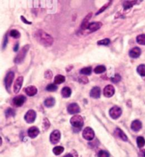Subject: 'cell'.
Returning <instances> with one entry per match:
<instances>
[{
  "label": "cell",
  "instance_id": "cell-1",
  "mask_svg": "<svg viewBox=\"0 0 145 157\" xmlns=\"http://www.w3.org/2000/svg\"><path fill=\"white\" fill-rule=\"evenodd\" d=\"M35 37L39 43L46 47L51 46L53 43V37L43 30H37L35 33Z\"/></svg>",
  "mask_w": 145,
  "mask_h": 157
},
{
  "label": "cell",
  "instance_id": "cell-2",
  "mask_svg": "<svg viewBox=\"0 0 145 157\" xmlns=\"http://www.w3.org/2000/svg\"><path fill=\"white\" fill-rule=\"evenodd\" d=\"M29 47L30 46L28 45H26L24 47H23V48L21 49V51L18 52V55H16V57L14 59V62L16 64H21V62L24 61V58H25L27 52H28L29 50Z\"/></svg>",
  "mask_w": 145,
  "mask_h": 157
},
{
  "label": "cell",
  "instance_id": "cell-3",
  "mask_svg": "<svg viewBox=\"0 0 145 157\" xmlns=\"http://www.w3.org/2000/svg\"><path fill=\"white\" fill-rule=\"evenodd\" d=\"M71 125L76 128H80L84 125V119L80 115H74L70 120Z\"/></svg>",
  "mask_w": 145,
  "mask_h": 157
},
{
  "label": "cell",
  "instance_id": "cell-4",
  "mask_svg": "<svg viewBox=\"0 0 145 157\" xmlns=\"http://www.w3.org/2000/svg\"><path fill=\"white\" fill-rule=\"evenodd\" d=\"M109 115L113 119H117L122 115V109L118 106H113L110 109Z\"/></svg>",
  "mask_w": 145,
  "mask_h": 157
},
{
  "label": "cell",
  "instance_id": "cell-5",
  "mask_svg": "<svg viewBox=\"0 0 145 157\" xmlns=\"http://www.w3.org/2000/svg\"><path fill=\"white\" fill-rule=\"evenodd\" d=\"M82 135H83V137L85 139L90 141L94 139V137H95V133H94V131L93 130L92 128L87 127L84 130Z\"/></svg>",
  "mask_w": 145,
  "mask_h": 157
},
{
  "label": "cell",
  "instance_id": "cell-6",
  "mask_svg": "<svg viewBox=\"0 0 145 157\" xmlns=\"http://www.w3.org/2000/svg\"><path fill=\"white\" fill-rule=\"evenodd\" d=\"M36 118V113L33 110H29L25 114L24 119L28 123H33Z\"/></svg>",
  "mask_w": 145,
  "mask_h": 157
},
{
  "label": "cell",
  "instance_id": "cell-7",
  "mask_svg": "<svg viewBox=\"0 0 145 157\" xmlns=\"http://www.w3.org/2000/svg\"><path fill=\"white\" fill-rule=\"evenodd\" d=\"M60 137H61V134L59 130H54L53 132L51 133L50 137V142H51L53 144H57L58 142H59L60 140Z\"/></svg>",
  "mask_w": 145,
  "mask_h": 157
},
{
  "label": "cell",
  "instance_id": "cell-8",
  "mask_svg": "<svg viewBox=\"0 0 145 157\" xmlns=\"http://www.w3.org/2000/svg\"><path fill=\"white\" fill-rule=\"evenodd\" d=\"M26 101V98L23 95H18L13 99V104L16 107H21Z\"/></svg>",
  "mask_w": 145,
  "mask_h": 157
},
{
  "label": "cell",
  "instance_id": "cell-9",
  "mask_svg": "<svg viewBox=\"0 0 145 157\" xmlns=\"http://www.w3.org/2000/svg\"><path fill=\"white\" fill-rule=\"evenodd\" d=\"M14 78V73L13 72H9L6 75L5 79H4V84L5 86L7 89L11 87V83L13 82V80Z\"/></svg>",
  "mask_w": 145,
  "mask_h": 157
},
{
  "label": "cell",
  "instance_id": "cell-10",
  "mask_svg": "<svg viewBox=\"0 0 145 157\" xmlns=\"http://www.w3.org/2000/svg\"><path fill=\"white\" fill-rule=\"evenodd\" d=\"M23 82H24V77H18L17 79L15 81L14 84V91L15 94H18L21 90Z\"/></svg>",
  "mask_w": 145,
  "mask_h": 157
},
{
  "label": "cell",
  "instance_id": "cell-11",
  "mask_svg": "<svg viewBox=\"0 0 145 157\" xmlns=\"http://www.w3.org/2000/svg\"><path fill=\"white\" fill-rule=\"evenodd\" d=\"M115 94V88L112 85H108L104 88L103 95L107 98H111Z\"/></svg>",
  "mask_w": 145,
  "mask_h": 157
},
{
  "label": "cell",
  "instance_id": "cell-12",
  "mask_svg": "<svg viewBox=\"0 0 145 157\" xmlns=\"http://www.w3.org/2000/svg\"><path fill=\"white\" fill-rule=\"evenodd\" d=\"M67 111L69 114H76L80 112V108H79V105L76 103H72V104H69L67 107Z\"/></svg>",
  "mask_w": 145,
  "mask_h": 157
},
{
  "label": "cell",
  "instance_id": "cell-13",
  "mask_svg": "<svg viewBox=\"0 0 145 157\" xmlns=\"http://www.w3.org/2000/svg\"><path fill=\"white\" fill-rule=\"evenodd\" d=\"M141 49L138 47H134L130 50L129 55L132 58H137L141 55Z\"/></svg>",
  "mask_w": 145,
  "mask_h": 157
},
{
  "label": "cell",
  "instance_id": "cell-14",
  "mask_svg": "<svg viewBox=\"0 0 145 157\" xmlns=\"http://www.w3.org/2000/svg\"><path fill=\"white\" fill-rule=\"evenodd\" d=\"M91 16H92V13H89V14H88V15L84 18L83 21H82V25H81V28H82V30H88V26H89L90 24L89 20L91 19Z\"/></svg>",
  "mask_w": 145,
  "mask_h": 157
},
{
  "label": "cell",
  "instance_id": "cell-15",
  "mask_svg": "<svg viewBox=\"0 0 145 157\" xmlns=\"http://www.w3.org/2000/svg\"><path fill=\"white\" fill-rule=\"evenodd\" d=\"M101 88L98 86H95L90 91V96L93 98H98L101 96Z\"/></svg>",
  "mask_w": 145,
  "mask_h": 157
},
{
  "label": "cell",
  "instance_id": "cell-16",
  "mask_svg": "<svg viewBox=\"0 0 145 157\" xmlns=\"http://www.w3.org/2000/svg\"><path fill=\"white\" fill-rule=\"evenodd\" d=\"M103 26L102 23L101 22H93L91 23L88 26V30H89V32H94L96 30H98V29H100L101 28V26Z\"/></svg>",
  "mask_w": 145,
  "mask_h": 157
},
{
  "label": "cell",
  "instance_id": "cell-17",
  "mask_svg": "<svg viewBox=\"0 0 145 157\" xmlns=\"http://www.w3.org/2000/svg\"><path fill=\"white\" fill-rule=\"evenodd\" d=\"M38 92V89L34 86H29L26 87L25 89V93L28 96H33L36 95Z\"/></svg>",
  "mask_w": 145,
  "mask_h": 157
},
{
  "label": "cell",
  "instance_id": "cell-18",
  "mask_svg": "<svg viewBox=\"0 0 145 157\" xmlns=\"http://www.w3.org/2000/svg\"><path fill=\"white\" fill-rule=\"evenodd\" d=\"M40 133V130L37 127H31L28 129V135L30 138H35Z\"/></svg>",
  "mask_w": 145,
  "mask_h": 157
},
{
  "label": "cell",
  "instance_id": "cell-19",
  "mask_svg": "<svg viewBox=\"0 0 145 157\" xmlns=\"http://www.w3.org/2000/svg\"><path fill=\"white\" fill-rule=\"evenodd\" d=\"M142 127V124L141 122L138 120H135L131 124V128L132 130L134 132H138L141 130Z\"/></svg>",
  "mask_w": 145,
  "mask_h": 157
},
{
  "label": "cell",
  "instance_id": "cell-20",
  "mask_svg": "<svg viewBox=\"0 0 145 157\" xmlns=\"http://www.w3.org/2000/svg\"><path fill=\"white\" fill-rule=\"evenodd\" d=\"M115 135L117 137H119L123 141H125V142L127 141V139H127V135H126L125 134V132L120 128H116V130H115Z\"/></svg>",
  "mask_w": 145,
  "mask_h": 157
},
{
  "label": "cell",
  "instance_id": "cell-21",
  "mask_svg": "<svg viewBox=\"0 0 145 157\" xmlns=\"http://www.w3.org/2000/svg\"><path fill=\"white\" fill-rule=\"evenodd\" d=\"M141 2V1H125L123 3V7L124 9H129L133 6L137 4V3Z\"/></svg>",
  "mask_w": 145,
  "mask_h": 157
},
{
  "label": "cell",
  "instance_id": "cell-22",
  "mask_svg": "<svg viewBox=\"0 0 145 157\" xmlns=\"http://www.w3.org/2000/svg\"><path fill=\"white\" fill-rule=\"evenodd\" d=\"M61 94H62V97H64V98H69L72 94V90L69 87L65 86L62 89Z\"/></svg>",
  "mask_w": 145,
  "mask_h": 157
},
{
  "label": "cell",
  "instance_id": "cell-23",
  "mask_svg": "<svg viewBox=\"0 0 145 157\" xmlns=\"http://www.w3.org/2000/svg\"><path fill=\"white\" fill-rule=\"evenodd\" d=\"M44 104L47 108H52L55 104V100L53 97H49L44 101Z\"/></svg>",
  "mask_w": 145,
  "mask_h": 157
},
{
  "label": "cell",
  "instance_id": "cell-24",
  "mask_svg": "<svg viewBox=\"0 0 145 157\" xmlns=\"http://www.w3.org/2000/svg\"><path fill=\"white\" fill-rule=\"evenodd\" d=\"M106 71V67H105L104 65H98V66H97L94 69V72H95L96 74H101V73H103L104 72H105Z\"/></svg>",
  "mask_w": 145,
  "mask_h": 157
},
{
  "label": "cell",
  "instance_id": "cell-25",
  "mask_svg": "<svg viewBox=\"0 0 145 157\" xmlns=\"http://www.w3.org/2000/svg\"><path fill=\"white\" fill-rule=\"evenodd\" d=\"M65 77L63 76V75H58L57 76L55 77V84H62V83L65 82Z\"/></svg>",
  "mask_w": 145,
  "mask_h": 157
},
{
  "label": "cell",
  "instance_id": "cell-26",
  "mask_svg": "<svg viewBox=\"0 0 145 157\" xmlns=\"http://www.w3.org/2000/svg\"><path fill=\"white\" fill-rule=\"evenodd\" d=\"M92 68L91 67H86L82 68L80 70V73L83 75H90L91 74Z\"/></svg>",
  "mask_w": 145,
  "mask_h": 157
},
{
  "label": "cell",
  "instance_id": "cell-27",
  "mask_svg": "<svg viewBox=\"0 0 145 157\" xmlns=\"http://www.w3.org/2000/svg\"><path fill=\"white\" fill-rule=\"evenodd\" d=\"M137 72L142 77H145V65H140L137 67Z\"/></svg>",
  "mask_w": 145,
  "mask_h": 157
},
{
  "label": "cell",
  "instance_id": "cell-28",
  "mask_svg": "<svg viewBox=\"0 0 145 157\" xmlns=\"http://www.w3.org/2000/svg\"><path fill=\"white\" fill-rule=\"evenodd\" d=\"M5 114H6V116H7V117H14V116H15V115H16L15 110L13 108H7V110L5 111Z\"/></svg>",
  "mask_w": 145,
  "mask_h": 157
},
{
  "label": "cell",
  "instance_id": "cell-29",
  "mask_svg": "<svg viewBox=\"0 0 145 157\" xmlns=\"http://www.w3.org/2000/svg\"><path fill=\"white\" fill-rule=\"evenodd\" d=\"M137 144L139 148H142L145 145V139L143 137H138L137 138Z\"/></svg>",
  "mask_w": 145,
  "mask_h": 157
},
{
  "label": "cell",
  "instance_id": "cell-30",
  "mask_svg": "<svg viewBox=\"0 0 145 157\" xmlns=\"http://www.w3.org/2000/svg\"><path fill=\"white\" fill-rule=\"evenodd\" d=\"M137 43H139L140 45H142L144 46L145 45V34H141L139 35L137 37Z\"/></svg>",
  "mask_w": 145,
  "mask_h": 157
},
{
  "label": "cell",
  "instance_id": "cell-31",
  "mask_svg": "<svg viewBox=\"0 0 145 157\" xmlns=\"http://www.w3.org/2000/svg\"><path fill=\"white\" fill-rule=\"evenodd\" d=\"M46 90L50 92H54L57 90V86L55 84H50L46 86Z\"/></svg>",
  "mask_w": 145,
  "mask_h": 157
},
{
  "label": "cell",
  "instance_id": "cell-32",
  "mask_svg": "<svg viewBox=\"0 0 145 157\" xmlns=\"http://www.w3.org/2000/svg\"><path fill=\"white\" fill-rule=\"evenodd\" d=\"M53 152L55 155H59L64 152V147L61 146H57L54 147V149H53Z\"/></svg>",
  "mask_w": 145,
  "mask_h": 157
},
{
  "label": "cell",
  "instance_id": "cell-33",
  "mask_svg": "<svg viewBox=\"0 0 145 157\" xmlns=\"http://www.w3.org/2000/svg\"><path fill=\"white\" fill-rule=\"evenodd\" d=\"M113 1H110L109 2H108V3H106V4H105V5H103V6L102 7H101V9H100L99 10H98V11H97L96 13V15H98V14H101V13H102L103 11H105V9H106L107 8H108V7H109L110 6H111V3H112Z\"/></svg>",
  "mask_w": 145,
  "mask_h": 157
},
{
  "label": "cell",
  "instance_id": "cell-34",
  "mask_svg": "<svg viewBox=\"0 0 145 157\" xmlns=\"http://www.w3.org/2000/svg\"><path fill=\"white\" fill-rule=\"evenodd\" d=\"M110 43H111V40H109L108 38H105V39H103V40H98V42H97V44L98 45V46H108V45L110 44Z\"/></svg>",
  "mask_w": 145,
  "mask_h": 157
},
{
  "label": "cell",
  "instance_id": "cell-35",
  "mask_svg": "<svg viewBox=\"0 0 145 157\" xmlns=\"http://www.w3.org/2000/svg\"><path fill=\"white\" fill-rule=\"evenodd\" d=\"M9 34L10 36H11V37L14 38H20V36H21V34H20L19 32L17 30H15V29L11 30V31H10Z\"/></svg>",
  "mask_w": 145,
  "mask_h": 157
},
{
  "label": "cell",
  "instance_id": "cell-36",
  "mask_svg": "<svg viewBox=\"0 0 145 157\" xmlns=\"http://www.w3.org/2000/svg\"><path fill=\"white\" fill-rule=\"evenodd\" d=\"M98 157H109V154L106 151L101 150L98 153Z\"/></svg>",
  "mask_w": 145,
  "mask_h": 157
},
{
  "label": "cell",
  "instance_id": "cell-37",
  "mask_svg": "<svg viewBox=\"0 0 145 157\" xmlns=\"http://www.w3.org/2000/svg\"><path fill=\"white\" fill-rule=\"evenodd\" d=\"M120 80H121V77H120V75H117V74H116L114 77H112L111 78V81L113 83L119 82Z\"/></svg>",
  "mask_w": 145,
  "mask_h": 157
},
{
  "label": "cell",
  "instance_id": "cell-38",
  "mask_svg": "<svg viewBox=\"0 0 145 157\" xmlns=\"http://www.w3.org/2000/svg\"><path fill=\"white\" fill-rule=\"evenodd\" d=\"M45 78H46L47 79H51L52 77H53V72L50 70H47L45 72L44 74Z\"/></svg>",
  "mask_w": 145,
  "mask_h": 157
},
{
  "label": "cell",
  "instance_id": "cell-39",
  "mask_svg": "<svg viewBox=\"0 0 145 157\" xmlns=\"http://www.w3.org/2000/svg\"><path fill=\"white\" fill-rule=\"evenodd\" d=\"M49 127H50V122L47 118H45L43 120V127H44V129L47 130Z\"/></svg>",
  "mask_w": 145,
  "mask_h": 157
},
{
  "label": "cell",
  "instance_id": "cell-40",
  "mask_svg": "<svg viewBox=\"0 0 145 157\" xmlns=\"http://www.w3.org/2000/svg\"><path fill=\"white\" fill-rule=\"evenodd\" d=\"M79 81L82 84H87L88 82V80L87 77H80L79 78Z\"/></svg>",
  "mask_w": 145,
  "mask_h": 157
},
{
  "label": "cell",
  "instance_id": "cell-41",
  "mask_svg": "<svg viewBox=\"0 0 145 157\" xmlns=\"http://www.w3.org/2000/svg\"><path fill=\"white\" fill-rule=\"evenodd\" d=\"M21 19L22 20L23 22H24V23H25V24H31V22H30V21H27V20L25 18V17L23 16H21Z\"/></svg>",
  "mask_w": 145,
  "mask_h": 157
},
{
  "label": "cell",
  "instance_id": "cell-42",
  "mask_svg": "<svg viewBox=\"0 0 145 157\" xmlns=\"http://www.w3.org/2000/svg\"><path fill=\"white\" fill-rule=\"evenodd\" d=\"M18 43H17V44H16L15 47H14V51H15V52H16L17 50H18Z\"/></svg>",
  "mask_w": 145,
  "mask_h": 157
},
{
  "label": "cell",
  "instance_id": "cell-43",
  "mask_svg": "<svg viewBox=\"0 0 145 157\" xmlns=\"http://www.w3.org/2000/svg\"><path fill=\"white\" fill-rule=\"evenodd\" d=\"M141 154L143 157H145V150H142L141 151Z\"/></svg>",
  "mask_w": 145,
  "mask_h": 157
},
{
  "label": "cell",
  "instance_id": "cell-44",
  "mask_svg": "<svg viewBox=\"0 0 145 157\" xmlns=\"http://www.w3.org/2000/svg\"><path fill=\"white\" fill-rule=\"evenodd\" d=\"M63 157H74V156H72V155L71 154H68L65 155V156H64Z\"/></svg>",
  "mask_w": 145,
  "mask_h": 157
}]
</instances>
